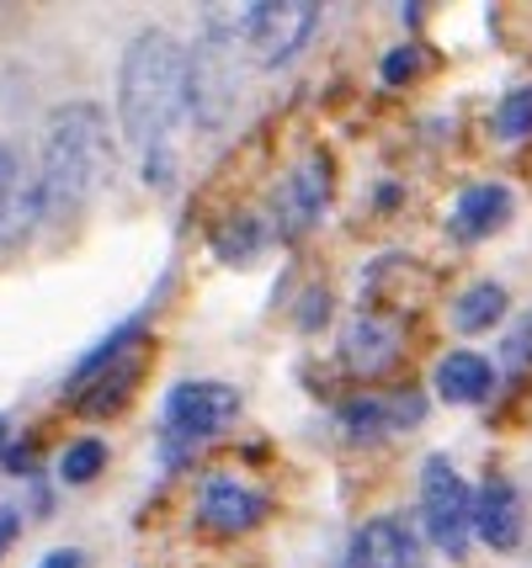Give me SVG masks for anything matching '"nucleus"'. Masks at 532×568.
<instances>
[{
    "instance_id": "23",
    "label": "nucleus",
    "mask_w": 532,
    "mask_h": 568,
    "mask_svg": "<svg viewBox=\"0 0 532 568\" xmlns=\"http://www.w3.org/2000/svg\"><path fill=\"white\" fill-rule=\"evenodd\" d=\"M325 308H330L325 287H320V293H309L304 297V314H299V329H320V324H325Z\"/></svg>"
},
{
    "instance_id": "14",
    "label": "nucleus",
    "mask_w": 532,
    "mask_h": 568,
    "mask_svg": "<svg viewBox=\"0 0 532 568\" xmlns=\"http://www.w3.org/2000/svg\"><path fill=\"white\" fill-rule=\"evenodd\" d=\"M431 383H436V394L448 404H484L490 388H495V367L484 362L480 351H453V356L436 362Z\"/></svg>"
},
{
    "instance_id": "2",
    "label": "nucleus",
    "mask_w": 532,
    "mask_h": 568,
    "mask_svg": "<svg viewBox=\"0 0 532 568\" xmlns=\"http://www.w3.org/2000/svg\"><path fill=\"white\" fill-rule=\"evenodd\" d=\"M112 171V139L97 101H70L49 118L43 139V171H38V223H70L86 213L97 186Z\"/></svg>"
},
{
    "instance_id": "11",
    "label": "nucleus",
    "mask_w": 532,
    "mask_h": 568,
    "mask_svg": "<svg viewBox=\"0 0 532 568\" xmlns=\"http://www.w3.org/2000/svg\"><path fill=\"white\" fill-rule=\"evenodd\" d=\"M506 219H511L506 186H501V181H474V186L458 192L453 213H448V229H453L458 245H474V240H490Z\"/></svg>"
},
{
    "instance_id": "12",
    "label": "nucleus",
    "mask_w": 532,
    "mask_h": 568,
    "mask_svg": "<svg viewBox=\"0 0 532 568\" xmlns=\"http://www.w3.org/2000/svg\"><path fill=\"white\" fill-rule=\"evenodd\" d=\"M474 537H484V547H516L522 537V495L506 478H484V489L474 495Z\"/></svg>"
},
{
    "instance_id": "9",
    "label": "nucleus",
    "mask_w": 532,
    "mask_h": 568,
    "mask_svg": "<svg viewBox=\"0 0 532 568\" xmlns=\"http://www.w3.org/2000/svg\"><path fill=\"white\" fill-rule=\"evenodd\" d=\"M426 420V398L421 394H368L352 398L341 409V430L352 442H379V436H394V430H410V425Z\"/></svg>"
},
{
    "instance_id": "17",
    "label": "nucleus",
    "mask_w": 532,
    "mask_h": 568,
    "mask_svg": "<svg viewBox=\"0 0 532 568\" xmlns=\"http://www.w3.org/2000/svg\"><path fill=\"white\" fill-rule=\"evenodd\" d=\"M495 133H501L506 144H528L532 139V85H522V91H511V97L501 101Z\"/></svg>"
},
{
    "instance_id": "26",
    "label": "nucleus",
    "mask_w": 532,
    "mask_h": 568,
    "mask_svg": "<svg viewBox=\"0 0 532 568\" xmlns=\"http://www.w3.org/2000/svg\"><path fill=\"white\" fill-rule=\"evenodd\" d=\"M0 446H6V420H0Z\"/></svg>"
},
{
    "instance_id": "19",
    "label": "nucleus",
    "mask_w": 532,
    "mask_h": 568,
    "mask_svg": "<svg viewBox=\"0 0 532 568\" xmlns=\"http://www.w3.org/2000/svg\"><path fill=\"white\" fill-rule=\"evenodd\" d=\"M255 245H261V223H255V219H234L229 229H219V234H213V250H219L224 261H245Z\"/></svg>"
},
{
    "instance_id": "8",
    "label": "nucleus",
    "mask_w": 532,
    "mask_h": 568,
    "mask_svg": "<svg viewBox=\"0 0 532 568\" xmlns=\"http://www.w3.org/2000/svg\"><path fill=\"white\" fill-rule=\"evenodd\" d=\"M330 207V160L325 154H304L293 175L278 186V229L282 234H304L309 223H320Z\"/></svg>"
},
{
    "instance_id": "5",
    "label": "nucleus",
    "mask_w": 532,
    "mask_h": 568,
    "mask_svg": "<svg viewBox=\"0 0 532 568\" xmlns=\"http://www.w3.org/2000/svg\"><path fill=\"white\" fill-rule=\"evenodd\" d=\"M421 516H426L431 542L442 547L448 558L469 552V537H474V495H469V484L458 478V468L448 457H426V468H421Z\"/></svg>"
},
{
    "instance_id": "24",
    "label": "nucleus",
    "mask_w": 532,
    "mask_h": 568,
    "mask_svg": "<svg viewBox=\"0 0 532 568\" xmlns=\"http://www.w3.org/2000/svg\"><path fill=\"white\" fill-rule=\"evenodd\" d=\"M17 531H22V516H17L11 505H0V552L17 542Z\"/></svg>"
},
{
    "instance_id": "18",
    "label": "nucleus",
    "mask_w": 532,
    "mask_h": 568,
    "mask_svg": "<svg viewBox=\"0 0 532 568\" xmlns=\"http://www.w3.org/2000/svg\"><path fill=\"white\" fill-rule=\"evenodd\" d=\"M102 468H107V446L102 442H76L64 457H59V478H64V484H91Z\"/></svg>"
},
{
    "instance_id": "22",
    "label": "nucleus",
    "mask_w": 532,
    "mask_h": 568,
    "mask_svg": "<svg viewBox=\"0 0 532 568\" xmlns=\"http://www.w3.org/2000/svg\"><path fill=\"white\" fill-rule=\"evenodd\" d=\"M501 351H506V367H528V362H532V314L516 324V329H511Z\"/></svg>"
},
{
    "instance_id": "1",
    "label": "nucleus",
    "mask_w": 532,
    "mask_h": 568,
    "mask_svg": "<svg viewBox=\"0 0 532 568\" xmlns=\"http://www.w3.org/2000/svg\"><path fill=\"white\" fill-rule=\"evenodd\" d=\"M118 123L150 186L177 181V133L187 123V53L171 32H139L118 64Z\"/></svg>"
},
{
    "instance_id": "7",
    "label": "nucleus",
    "mask_w": 532,
    "mask_h": 568,
    "mask_svg": "<svg viewBox=\"0 0 532 568\" xmlns=\"http://www.w3.org/2000/svg\"><path fill=\"white\" fill-rule=\"evenodd\" d=\"M421 564V537L405 516H373L357 526L347 547V568H415Z\"/></svg>"
},
{
    "instance_id": "21",
    "label": "nucleus",
    "mask_w": 532,
    "mask_h": 568,
    "mask_svg": "<svg viewBox=\"0 0 532 568\" xmlns=\"http://www.w3.org/2000/svg\"><path fill=\"white\" fill-rule=\"evenodd\" d=\"M17 181H22V160L0 144V223L11 219V202H17Z\"/></svg>"
},
{
    "instance_id": "4",
    "label": "nucleus",
    "mask_w": 532,
    "mask_h": 568,
    "mask_svg": "<svg viewBox=\"0 0 532 568\" xmlns=\"http://www.w3.org/2000/svg\"><path fill=\"white\" fill-rule=\"evenodd\" d=\"M234 91H240V49L229 38L224 17H208L203 43L187 53V118L203 133H219L229 123Z\"/></svg>"
},
{
    "instance_id": "16",
    "label": "nucleus",
    "mask_w": 532,
    "mask_h": 568,
    "mask_svg": "<svg viewBox=\"0 0 532 568\" xmlns=\"http://www.w3.org/2000/svg\"><path fill=\"white\" fill-rule=\"evenodd\" d=\"M501 320H506V287L501 282H474L453 303V329H463V335H480V329H490Z\"/></svg>"
},
{
    "instance_id": "13",
    "label": "nucleus",
    "mask_w": 532,
    "mask_h": 568,
    "mask_svg": "<svg viewBox=\"0 0 532 568\" xmlns=\"http://www.w3.org/2000/svg\"><path fill=\"white\" fill-rule=\"evenodd\" d=\"M394 356H400V335H394L383 320H373V314H357V320L341 329V362H347L357 377H379V372H389Z\"/></svg>"
},
{
    "instance_id": "10",
    "label": "nucleus",
    "mask_w": 532,
    "mask_h": 568,
    "mask_svg": "<svg viewBox=\"0 0 532 568\" xmlns=\"http://www.w3.org/2000/svg\"><path fill=\"white\" fill-rule=\"evenodd\" d=\"M267 516V499L245 489L240 478H229V473H213L203 484V499H198V520H203L208 531H251L261 526Z\"/></svg>"
},
{
    "instance_id": "20",
    "label": "nucleus",
    "mask_w": 532,
    "mask_h": 568,
    "mask_svg": "<svg viewBox=\"0 0 532 568\" xmlns=\"http://www.w3.org/2000/svg\"><path fill=\"white\" fill-rule=\"evenodd\" d=\"M421 70H426V49H421V43L389 49V53H383V64H379V74L389 80V85H405V80H415Z\"/></svg>"
},
{
    "instance_id": "25",
    "label": "nucleus",
    "mask_w": 532,
    "mask_h": 568,
    "mask_svg": "<svg viewBox=\"0 0 532 568\" xmlns=\"http://www.w3.org/2000/svg\"><path fill=\"white\" fill-rule=\"evenodd\" d=\"M86 558H80V547H59V552H49L38 568H80Z\"/></svg>"
},
{
    "instance_id": "15",
    "label": "nucleus",
    "mask_w": 532,
    "mask_h": 568,
    "mask_svg": "<svg viewBox=\"0 0 532 568\" xmlns=\"http://www.w3.org/2000/svg\"><path fill=\"white\" fill-rule=\"evenodd\" d=\"M139 351H128L123 362H112V367L102 372H91L86 383H76L80 394H76V409L80 415H118L128 404V394H133V383H139Z\"/></svg>"
},
{
    "instance_id": "6",
    "label": "nucleus",
    "mask_w": 532,
    "mask_h": 568,
    "mask_svg": "<svg viewBox=\"0 0 532 568\" xmlns=\"http://www.w3.org/2000/svg\"><path fill=\"white\" fill-rule=\"evenodd\" d=\"M240 415V394L229 383H177L165 394V430L171 442H213Z\"/></svg>"
},
{
    "instance_id": "3",
    "label": "nucleus",
    "mask_w": 532,
    "mask_h": 568,
    "mask_svg": "<svg viewBox=\"0 0 532 568\" xmlns=\"http://www.w3.org/2000/svg\"><path fill=\"white\" fill-rule=\"evenodd\" d=\"M224 27L234 38V49L251 53L261 70H282L314 38L320 6H309V0H255V6H240L234 17H224Z\"/></svg>"
}]
</instances>
